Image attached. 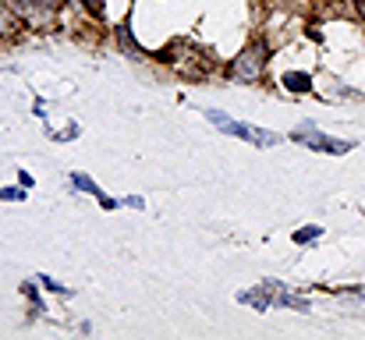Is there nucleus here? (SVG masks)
I'll return each mask as SVG.
<instances>
[{"label":"nucleus","mask_w":365,"mask_h":340,"mask_svg":"<svg viewBox=\"0 0 365 340\" xmlns=\"http://www.w3.org/2000/svg\"><path fill=\"white\" fill-rule=\"evenodd\" d=\"M355 7H359V11H362V14H365V0H355Z\"/></svg>","instance_id":"6e6552de"},{"label":"nucleus","mask_w":365,"mask_h":340,"mask_svg":"<svg viewBox=\"0 0 365 340\" xmlns=\"http://www.w3.org/2000/svg\"><path fill=\"white\" fill-rule=\"evenodd\" d=\"M0 199H21V192H14V188H11V192H7V188H0Z\"/></svg>","instance_id":"423d86ee"},{"label":"nucleus","mask_w":365,"mask_h":340,"mask_svg":"<svg viewBox=\"0 0 365 340\" xmlns=\"http://www.w3.org/2000/svg\"><path fill=\"white\" fill-rule=\"evenodd\" d=\"M86 7H89V11H100V7H103V0H86Z\"/></svg>","instance_id":"0eeeda50"},{"label":"nucleus","mask_w":365,"mask_h":340,"mask_svg":"<svg viewBox=\"0 0 365 340\" xmlns=\"http://www.w3.org/2000/svg\"><path fill=\"white\" fill-rule=\"evenodd\" d=\"M284 86H287V89H294V93H305V89H309V75H287V78H284Z\"/></svg>","instance_id":"20e7f679"},{"label":"nucleus","mask_w":365,"mask_h":340,"mask_svg":"<svg viewBox=\"0 0 365 340\" xmlns=\"http://www.w3.org/2000/svg\"><path fill=\"white\" fill-rule=\"evenodd\" d=\"M316 234H319V227H305V230H298V234H294V241H302V244H305V241H312Z\"/></svg>","instance_id":"39448f33"},{"label":"nucleus","mask_w":365,"mask_h":340,"mask_svg":"<svg viewBox=\"0 0 365 340\" xmlns=\"http://www.w3.org/2000/svg\"><path fill=\"white\" fill-rule=\"evenodd\" d=\"M210 120L220 128V131H227V135H238V138H248V142H255V145H277L280 142V135H273V131H262V128H248L242 120H231V117H224L220 110H210Z\"/></svg>","instance_id":"f257e3e1"},{"label":"nucleus","mask_w":365,"mask_h":340,"mask_svg":"<svg viewBox=\"0 0 365 340\" xmlns=\"http://www.w3.org/2000/svg\"><path fill=\"white\" fill-rule=\"evenodd\" d=\"M312 149H327V153H348L351 142H341V138H330V135H319V131H309V142Z\"/></svg>","instance_id":"7ed1b4c3"},{"label":"nucleus","mask_w":365,"mask_h":340,"mask_svg":"<svg viewBox=\"0 0 365 340\" xmlns=\"http://www.w3.org/2000/svg\"><path fill=\"white\" fill-rule=\"evenodd\" d=\"M262 68H266V46H248L242 57H235L231 78H238V82H255V78L262 75Z\"/></svg>","instance_id":"f03ea898"}]
</instances>
